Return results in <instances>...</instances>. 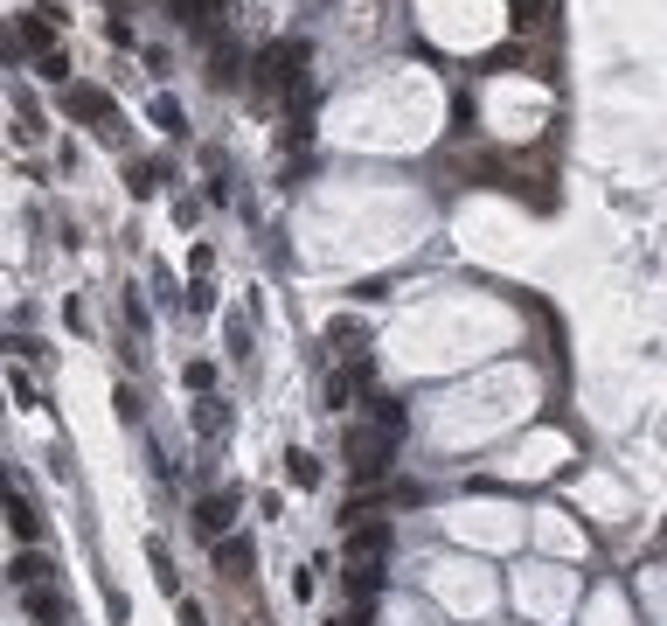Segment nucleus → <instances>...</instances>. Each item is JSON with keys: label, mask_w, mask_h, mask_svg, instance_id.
<instances>
[{"label": "nucleus", "mask_w": 667, "mask_h": 626, "mask_svg": "<svg viewBox=\"0 0 667 626\" xmlns=\"http://www.w3.org/2000/svg\"><path fill=\"white\" fill-rule=\"evenodd\" d=\"M237 501H244L237 487H216V494H202V501H195V529H202L209 543H223V529H230V515H237Z\"/></svg>", "instance_id": "20e7f679"}, {"label": "nucleus", "mask_w": 667, "mask_h": 626, "mask_svg": "<svg viewBox=\"0 0 667 626\" xmlns=\"http://www.w3.org/2000/svg\"><path fill=\"white\" fill-rule=\"evenodd\" d=\"M63 119H77V126H112L119 105H112V91H98V84H63Z\"/></svg>", "instance_id": "7ed1b4c3"}, {"label": "nucleus", "mask_w": 667, "mask_h": 626, "mask_svg": "<svg viewBox=\"0 0 667 626\" xmlns=\"http://www.w3.org/2000/svg\"><path fill=\"white\" fill-rule=\"evenodd\" d=\"M35 70H42V77H49V84H70V77H63V70H70V56H42V63H35Z\"/></svg>", "instance_id": "4be33fe9"}, {"label": "nucleus", "mask_w": 667, "mask_h": 626, "mask_svg": "<svg viewBox=\"0 0 667 626\" xmlns=\"http://www.w3.org/2000/svg\"><path fill=\"white\" fill-rule=\"evenodd\" d=\"M334 626H362V620H334Z\"/></svg>", "instance_id": "b1692460"}, {"label": "nucleus", "mask_w": 667, "mask_h": 626, "mask_svg": "<svg viewBox=\"0 0 667 626\" xmlns=\"http://www.w3.org/2000/svg\"><path fill=\"white\" fill-rule=\"evenodd\" d=\"M7 585H14V592H42V585H56V564H49L42 550H21V557L7 564Z\"/></svg>", "instance_id": "0eeeda50"}, {"label": "nucleus", "mask_w": 667, "mask_h": 626, "mask_svg": "<svg viewBox=\"0 0 667 626\" xmlns=\"http://www.w3.org/2000/svg\"><path fill=\"white\" fill-rule=\"evenodd\" d=\"M146 564H153V578H160V592H167V599H181V571H174V557H167V543H160V536L146 543Z\"/></svg>", "instance_id": "ddd939ff"}, {"label": "nucleus", "mask_w": 667, "mask_h": 626, "mask_svg": "<svg viewBox=\"0 0 667 626\" xmlns=\"http://www.w3.org/2000/svg\"><path fill=\"white\" fill-rule=\"evenodd\" d=\"M258 70H265V91H299V77H306V42H271L265 56H258Z\"/></svg>", "instance_id": "f03ea898"}, {"label": "nucleus", "mask_w": 667, "mask_h": 626, "mask_svg": "<svg viewBox=\"0 0 667 626\" xmlns=\"http://www.w3.org/2000/svg\"><path fill=\"white\" fill-rule=\"evenodd\" d=\"M167 7H174L181 28H209V14H216V0H167Z\"/></svg>", "instance_id": "dca6fc26"}, {"label": "nucleus", "mask_w": 667, "mask_h": 626, "mask_svg": "<svg viewBox=\"0 0 667 626\" xmlns=\"http://www.w3.org/2000/svg\"><path fill=\"white\" fill-rule=\"evenodd\" d=\"M285 460H292V480H299V487H320V460H313V453H285Z\"/></svg>", "instance_id": "aec40b11"}, {"label": "nucleus", "mask_w": 667, "mask_h": 626, "mask_svg": "<svg viewBox=\"0 0 667 626\" xmlns=\"http://www.w3.org/2000/svg\"><path fill=\"white\" fill-rule=\"evenodd\" d=\"M251 564H258L251 536H223V543H216V571H223V585H244V578H251Z\"/></svg>", "instance_id": "423d86ee"}, {"label": "nucleus", "mask_w": 667, "mask_h": 626, "mask_svg": "<svg viewBox=\"0 0 667 626\" xmlns=\"http://www.w3.org/2000/svg\"><path fill=\"white\" fill-rule=\"evenodd\" d=\"M7 529H14L21 543H35V536H42V515H35V501H28V494H14V501H7Z\"/></svg>", "instance_id": "f8f14e48"}, {"label": "nucleus", "mask_w": 667, "mask_h": 626, "mask_svg": "<svg viewBox=\"0 0 667 626\" xmlns=\"http://www.w3.org/2000/svg\"><path fill=\"white\" fill-rule=\"evenodd\" d=\"M362 383H369V369H334L327 376V411H348L362 397Z\"/></svg>", "instance_id": "1a4fd4ad"}, {"label": "nucleus", "mask_w": 667, "mask_h": 626, "mask_svg": "<svg viewBox=\"0 0 667 626\" xmlns=\"http://www.w3.org/2000/svg\"><path fill=\"white\" fill-rule=\"evenodd\" d=\"M515 28L522 35H549V0H515Z\"/></svg>", "instance_id": "4468645a"}, {"label": "nucleus", "mask_w": 667, "mask_h": 626, "mask_svg": "<svg viewBox=\"0 0 667 626\" xmlns=\"http://www.w3.org/2000/svg\"><path fill=\"white\" fill-rule=\"evenodd\" d=\"M181 376H188V390H195V397H209V390H216V362H188Z\"/></svg>", "instance_id": "6ab92c4d"}, {"label": "nucleus", "mask_w": 667, "mask_h": 626, "mask_svg": "<svg viewBox=\"0 0 667 626\" xmlns=\"http://www.w3.org/2000/svg\"><path fill=\"white\" fill-rule=\"evenodd\" d=\"M14 42L28 49V56H56L49 42H56V7H28L21 21H14Z\"/></svg>", "instance_id": "39448f33"}, {"label": "nucleus", "mask_w": 667, "mask_h": 626, "mask_svg": "<svg viewBox=\"0 0 667 626\" xmlns=\"http://www.w3.org/2000/svg\"><path fill=\"white\" fill-rule=\"evenodd\" d=\"M181 626H209V613H202L195 599H181Z\"/></svg>", "instance_id": "5701e85b"}, {"label": "nucleus", "mask_w": 667, "mask_h": 626, "mask_svg": "<svg viewBox=\"0 0 667 626\" xmlns=\"http://www.w3.org/2000/svg\"><path fill=\"white\" fill-rule=\"evenodd\" d=\"M397 439H403V425H383L369 411V425L348 432V480H383V467L397 460Z\"/></svg>", "instance_id": "f257e3e1"}, {"label": "nucleus", "mask_w": 667, "mask_h": 626, "mask_svg": "<svg viewBox=\"0 0 667 626\" xmlns=\"http://www.w3.org/2000/svg\"><path fill=\"white\" fill-rule=\"evenodd\" d=\"M223 425H230L223 397H195V432H223Z\"/></svg>", "instance_id": "2eb2a0df"}, {"label": "nucleus", "mask_w": 667, "mask_h": 626, "mask_svg": "<svg viewBox=\"0 0 667 626\" xmlns=\"http://www.w3.org/2000/svg\"><path fill=\"white\" fill-rule=\"evenodd\" d=\"M355 341H362V327H355V320H334V327H327V348H341V355H355Z\"/></svg>", "instance_id": "a211bd4d"}, {"label": "nucleus", "mask_w": 667, "mask_h": 626, "mask_svg": "<svg viewBox=\"0 0 667 626\" xmlns=\"http://www.w3.org/2000/svg\"><path fill=\"white\" fill-rule=\"evenodd\" d=\"M153 126H160V133H174V140L188 133V119H181V105H174V98H153Z\"/></svg>", "instance_id": "f3484780"}, {"label": "nucleus", "mask_w": 667, "mask_h": 626, "mask_svg": "<svg viewBox=\"0 0 667 626\" xmlns=\"http://www.w3.org/2000/svg\"><path fill=\"white\" fill-rule=\"evenodd\" d=\"M21 613H28L35 626H49V620H63V613H70V599H63L56 585H42V592H21Z\"/></svg>", "instance_id": "6e6552de"}, {"label": "nucleus", "mask_w": 667, "mask_h": 626, "mask_svg": "<svg viewBox=\"0 0 667 626\" xmlns=\"http://www.w3.org/2000/svg\"><path fill=\"white\" fill-rule=\"evenodd\" d=\"M383 550H390V529H383V522H362V529L348 536V557H355V564H376Z\"/></svg>", "instance_id": "9d476101"}, {"label": "nucleus", "mask_w": 667, "mask_h": 626, "mask_svg": "<svg viewBox=\"0 0 667 626\" xmlns=\"http://www.w3.org/2000/svg\"><path fill=\"white\" fill-rule=\"evenodd\" d=\"M209 84H216V91H230V84H244V56L216 42V56H209Z\"/></svg>", "instance_id": "9b49d317"}, {"label": "nucleus", "mask_w": 667, "mask_h": 626, "mask_svg": "<svg viewBox=\"0 0 667 626\" xmlns=\"http://www.w3.org/2000/svg\"><path fill=\"white\" fill-rule=\"evenodd\" d=\"M160 188V160H139L133 167V195H153Z\"/></svg>", "instance_id": "412c9836"}]
</instances>
